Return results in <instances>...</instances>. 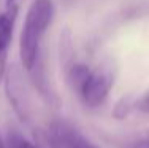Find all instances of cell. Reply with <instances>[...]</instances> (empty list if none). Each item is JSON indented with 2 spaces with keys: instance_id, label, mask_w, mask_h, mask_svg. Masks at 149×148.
Returning a JSON list of instances; mask_svg holds the SVG:
<instances>
[{
  "instance_id": "obj_1",
  "label": "cell",
  "mask_w": 149,
  "mask_h": 148,
  "mask_svg": "<svg viewBox=\"0 0 149 148\" xmlns=\"http://www.w3.org/2000/svg\"><path fill=\"white\" fill-rule=\"evenodd\" d=\"M56 16L52 0H32L19 34V59L24 70L32 72L40 61L41 45Z\"/></svg>"
},
{
  "instance_id": "obj_2",
  "label": "cell",
  "mask_w": 149,
  "mask_h": 148,
  "mask_svg": "<svg viewBox=\"0 0 149 148\" xmlns=\"http://www.w3.org/2000/svg\"><path fill=\"white\" fill-rule=\"evenodd\" d=\"M116 80V69L109 59L100 62L97 67L91 69L86 81L83 83L81 89L78 91V97L81 99L86 107L97 108L108 99L114 86Z\"/></svg>"
},
{
  "instance_id": "obj_3",
  "label": "cell",
  "mask_w": 149,
  "mask_h": 148,
  "mask_svg": "<svg viewBox=\"0 0 149 148\" xmlns=\"http://www.w3.org/2000/svg\"><path fill=\"white\" fill-rule=\"evenodd\" d=\"M48 145L51 148H102L63 119H56L49 124Z\"/></svg>"
},
{
  "instance_id": "obj_4",
  "label": "cell",
  "mask_w": 149,
  "mask_h": 148,
  "mask_svg": "<svg viewBox=\"0 0 149 148\" xmlns=\"http://www.w3.org/2000/svg\"><path fill=\"white\" fill-rule=\"evenodd\" d=\"M17 13H19L17 3L8 5L5 11L0 13V78L3 76V72H5L6 54H8V48L11 45L13 34H15Z\"/></svg>"
},
{
  "instance_id": "obj_5",
  "label": "cell",
  "mask_w": 149,
  "mask_h": 148,
  "mask_svg": "<svg viewBox=\"0 0 149 148\" xmlns=\"http://www.w3.org/2000/svg\"><path fill=\"white\" fill-rule=\"evenodd\" d=\"M89 72H91V67L83 64V62H73V64L68 65V69H67V81H68L70 88L76 94L81 89L83 83L86 81Z\"/></svg>"
},
{
  "instance_id": "obj_6",
  "label": "cell",
  "mask_w": 149,
  "mask_h": 148,
  "mask_svg": "<svg viewBox=\"0 0 149 148\" xmlns=\"http://www.w3.org/2000/svg\"><path fill=\"white\" fill-rule=\"evenodd\" d=\"M130 110H132V104H130L129 99H120L118 104H116L114 110H113V116L116 119H124L129 116Z\"/></svg>"
},
{
  "instance_id": "obj_7",
  "label": "cell",
  "mask_w": 149,
  "mask_h": 148,
  "mask_svg": "<svg viewBox=\"0 0 149 148\" xmlns=\"http://www.w3.org/2000/svg\"><path fill=\"white\" fill-rule=\"evenodd\" d=\"M10 139H11L10 140V148H38V147H35L32 142L26 140L24 137H21L19 134H13Z\"/></svg>"
},
{
  "instance_id": "obj_8",
  "label": "cell",
  "mask_w": 149,
  "mask_h": 148,
  "mask_svg": "<svg viewBox=\"0 0 149 148\" xmlns=\"http://www.w3.org/2000/svg\"><path fill=\"white\" fill-rule=\"evenodd\" d=\"M136 107H138V110H140V112H143V113H148V115H149V94H146V96H144L140 102H138Z\"/></svg>"
},
{
  "instance_id": "obj_9",
  "label": "cell",
  "mask_w": 149,
  "mask_h": 148,
  "mask_svg": "<svg viewBox=\"0 0 149 148\" xmlns=\"http://www.w3.org/2000/svg\"><path fill=\"white\" fill-rule=\"evenodd\" d=\"M130 148H149V140L144 139V140H140V142H135Z\"/></svg>"
},
{
  "instance_id": "obj_10",
  "label": "cell",
  "mask_w": 149,
  "mask_h": 148,
  "mask_svg": "<svg viewBox=\"0 0 149 148\" xmlns=\"http://www.w3.org/2000/svg\"><path fill=\"white\" fill-rule=\"evenodd\" d=\"M13 3H17V0H5V6L13 5Z\"/></svg>"
},
{
  "instance_id": "obj_11",
  "label": "cell",
  "mask_w": 149,
  "mask_h": 148,
  "mask_svg": "<svg viewBox=\"0 0 149 148\" xmlns=\"http://www.w3.org/2000/svg\"><path fill=\"white\" fill-rule=\"evenodd\" d=\"M0 148H5V142H3V137L0 134Z\"/></svg>"
},
{
  "instance_id": "obj_12",
  "label": "cell",
  "mask_w": 149,
  "mask_h": 148,
  "mask_svg": "<svg viewBox=\"0 0 149 148\" xmlns=\"http://www.w3.org/2000/svg\"><path fill=\"white\" fill-rule=\"evenodd\" d=\"M146 139H148V140H149V131H148V135H146Z\"/></svg>"
}]
</instances>
